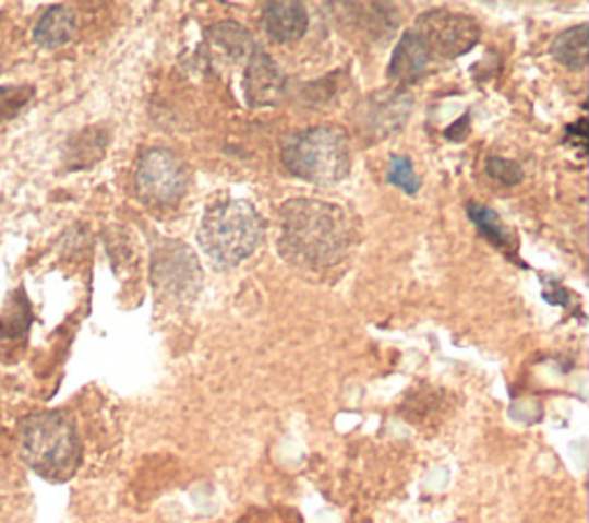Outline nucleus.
Wrapping results in <instances>:
<instances>
[{"instance_id": "1", "label": "nucleus", "mask_w": 589, "mask_h": 523, "mask_svg": "<svg viewBox=\"0 0 589 523\" xmlns=\"http://www.w3.org/2000/svg\"><path fill=\"white\" fill-rule=\"evenodd\" d=\"M350 224L339 205L292 199L279 207V252L304 270L332 268L348 254Z\"/></svg>"}, {"instance_id": "2", "label": "nucleus", "mask_w": 589, "mask_h": 523, "mask_svg": "<svg viewBox=\"0 0 589 523\" xmlns=\"http://www.w3.org/2000/svg\"><path fill=\"white\" fill-rule=\"evenodd\" d=\"M19 441L28 468L49 483H65L81 466V438L72 417L62 411L26 417L19 429Z\"/></svg>"}, {"instance_id": "3", "label": "nucleus", "mask_w": 589, "mask_h": 523, "mask_svg": "<svg viewBox=\"0 0 589 523\" xmlns=\"http://www.w3.org/2000/svg\"><path fill=\"white\" fill-rule=\"evenodd\" d=\"M265 240V222L244 199L219 197L207 205L201 219L199 242L219 265L233 268L247 261Z\"/></svg>"}, {"instance_id": "4", "label": "nucleus", "mask_w": 589, "mask_h": 523, "mask_svg": "<svg viewBox=\"0 0 589 523\" xmlns=\"http://www.w3.org/2000/svg\"><path fill=\"white\" fill-rule=\"evenodd\" d=\"M286 169L315 187H334L352 169L348 136L336 128H311L286 139L281 148Z\"/></svg>"}, {"instance_id": "5", "label": "nucleus", "mask_w": 589, "mask_h": 523, "mask_svg": "<svg viewBox=\"0 0 589 523\" xmlns=\"http://www.w3.org/2000/svg\"><path fill=\"white\" fill-rule=\"evenodd\" d=\"M151 280L161 302L187 307L203 288V270L199 257L180 240H161L151 263Z\"/></svg>"}, {"instance_id": "6", "label": "nucleus", "mask_w": 589, "mask_h": 523, "mask_svg": "<svg viewBox=\"0 0 589 523\" xmlns=\"http://www.w3.org/2000/svg\"><path fill=\"white\" fill-rule=\"evenodd\" d=\"M187 180V166L176 153L166 148H151L143 153L136 166V197L145 205L157 207V211H168L184 197Z\"/></svg>"}, {"instance_id": "7", "label": "nucleus", "mask_w": 589, "mask_h": 523, "mask_svg": "<svg viewBox=\"0 0 589 523\" xmlns=\"http://www.w3.org/2000/svg\"><path fill=\"white\" fill-rule=\"evenodd\" d=\"M414 31L426 41L431 56L437 54L442 58L466 56L481 37V28L472 16L449 10H431L422 14L417 19Z\"/></svg>"}, {"instance_id": "8", "label": "nucleus", "mask_w": 589, "mask_h": 523, "mask_svg": "<svg viewBox=\"0 0 589 523\" xmlns=\"http://www.w3.org/2000/svg\"><path fill=\"white\" fill-rule=\"evenodd\" d=\"M242 86L249 107H275L286 93V74L279 62L259 47L247 60Z\"/></svg>"}, {"instance_id": "9", "label": "nucleus", "mask_w": 589, "mask_h": 523, "mask_svg": "<svg viewBox=\"0 0 589 523\" xmlns=\"http://www.w3.org/2000/svg\"><path fill=\"white\" fill-rule=\"evenodd\" d=\"M259 49L254 37L249 35L247 28H242L236 21H221V24L209 26L205 31L203 39V54L215 66H238V62H247Z\"/></svg>"}, {"instance_id": "10", "label": "nucleus", "mask_w": 589, "mask_h": 523, "mask_svg": "<svg viewBox=\"0 0 589 523\" xmlns=\"http://www.w3.org/2000/svg\"><path fill=\"white\" fill-rule=\"evenodd\" d=\"M412 111V95L406 91L381 93L371 97L357 116L360 128L369 134H392L401 130Z\"/></svg>"}, {"instance_id": "11", "label": "nucleus", "mask_w": 589, "mask_h": 523, "mask_svg": "<svg viewBox=\"0 0 589 523\" xmlns=\"http://www.w3.org/2000/svg\"><path fill=\"white\" fill-rule=\"evenodd\" d=\"M429 62L431 51L426 47V41L417 31H408L401 39H398V45L392 54L389 79L401 83V86H410V83L424 76Z\"/></svg>"}, {"instance_id": "12", "label": "nucleus", "mask_w": 589, "mask_h": 523, "mask_svg": "<svg viewBox=\"0 0 589 523\" xmlns=\"http://www.w3.org/2000/svg\"><path fill=\"white\" fill-rule=\"evenodd\" d=\"M263 24L267 35L288 45V41H298L309 28V14L302 3H292V0H279V3H267Z\"/></svg>"}, {"instance_id": "13", "label": "nucleus", "mask_w": 589, "mask_h": 523, "mask_svg": "<svg viewBox=\"0 0 589 523\" xmlns=\"http://www.w3.org/2000/svg\"><path fill=\"white\" fill-rule=\"evenodd\" d=\"M76 33V14L68 5H53L47 12H41L33 28V37L39 47L58 49L74 37Z\"/></svg>"}, {"instance_id": "14", "label": "nucleus", "mask_w": 589, "mask_h": 523, "mask_svg": "<svg viewBox=\"0 0 589 523\" xmlns=\"http://www.w3.org/2000/svg\"><path fill=\"white\" fill-rule=\"evenodd\" d=\"M551 56L562 62L564 68L569 70H585L587 68V26L580 24L576 28H569L560 33L553 45H551Z\"/></svg>"}, {"instance_id": "15", "label": "nucleus", "mask_w": 589, "mask_h": 523, "mask_svg": "<svg viewBox=\"0 0 589 523\" xmlns=\"http://www.w3.org/2000/svg\"><path fill=\"white\" fill-rule=\"evenodd\" d=\"M33 323V311H31V300L24 293V288H16L10 302L0 317V337L3 340H19L31 330Z\"/></svg>"}, {"instance_id": "16", "label": "nucleus", "mask_w": 589, "mask_h": 523, "mask_svg": "<svg viewBox=\"0 0 589 523\" xmlns=\"http://www.w3.org/2000/svg\"><path fill=\"white\" fill-rule=\"evenodd\" d=\"M104 148H107V132L99 128L81 132L68 145L70 169H88L91 164H95L104 155Z\"/></svg>"}, {"instance_id": "17", "label": "nucleus", "mask_w": 589, "mask_h": 523, "mask_svg": "<svg viewBox=\"0 0 589 523\" xmlns=\"http://www.w3.org/2000/svg\"><path fill=\"white\" fill-rule=\"evenodd\" d=\"M468 217L479 228L481 236L486 238V240H491L495 247H500V249H514L516 240H514L512 231H509L507 226L502 224V219L497 217L495 211H491V207L472 201V203H468Z\"/></svg>"}, {"instance_id": "18", "label": "nucleus", "mask_w": 589, "mask_h": 523, "mask_svg": "<svg viewBox=\"0 0 589 523\" xmlns=\"http://www.w3.org/2000/svg\"><path fill=\"white\" fill-rule=\"evenodd\" d=\"M33 86H0V124L14 120L33 99Z\"/></svg>"}, {"instance_id": "19", "label": "nucleus", "mask_w": 589, "mask_h": 523, "mask_svg": "<svg viewBox=\"0 0 589 523\" xmlns=\"http://www.w3.org/2000/svg\"><path fill=\"white\" fill-rule=\"evenodd\" d=\"M387 182H392L398 190H404L406 194L414 197L419 192V187H422V180L417 178L410 157L404 155H394L389 159V171H387Z\"/></svg>"}, {"instance_id": "20", "label": "nucleus", "mask_w": 589, "mask_h": 523, "mask_svg": "<svg viewBox=\"0 0 589 523\" xmlns=\"http://www.w3.org/2000/svg\"><path fill=\"white\" fill-rule=\"evenodd\" d=\"M238 523H304L298 510L275 506V508H251L247 510Z\"/></svg>"}, {"instance_id": "21", "label": "nucleus", "mask_w": 589, "mask_h": 523, "mask_svg": "<svg viewBox=\"0 0 589 523\" xmlns=\"http://www.w3.org/2000/svg\"><path fill=\"white\" fill-rule=\"evenodd\" d=\"M486 174L502 185H518L525 176L520 164H516L514 159H507V157H491L486 162Z\"/></svg>"}]
</instances>
